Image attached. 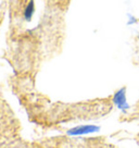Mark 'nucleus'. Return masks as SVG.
<instances>
[{
	"instance_id": "f257e3e1",
	"label": "nucleus",
	"mask_w": 139,
	"mask_h": 148,
	"mask_svg": "<svg viewBox=\"0 0 139 148\" xmlns=\"http://www.w3.org/2000/svg\"><path fill=\"white\" fill-rule=\"evenodd\" d=\"M100 131V126L95 124H84V125H77L72 129H70L66 134L69 136H85V135L93 134Z\"/></svg>"
},
{
	"instance_id": "f03ea898",
	"label": "nucleus",
	"mask_w": 139,
	"mask_h": 148,
	"mask_svg": "<svg viewBox=\"0 0 139 148\" xmlns=\"http://www.w3.org/2000/svg\"><path fill=\"white\" fill-rule=\"evenodd\" d=\"M112 101L113 105L119 109V110L126 112L130 108L129 103L127 101V97H126V87H121L117 89L113 97H112Z\"/></svg>"
},
{
	"instance_id": "7ed1b4c3",
	"label": "nucleus",
	"mask_w": 139,
	"mask_h": 148,
	"mask_svg": "<svg viewBox=\"0 0 139 148\" xmlns=\"http://www.w3.org/2000/svg\"><path fill=\"white\" fill-rule=\"evenodd\" d=\"M34 13H35V2H34V0H31V1H28V3L25 7V10H24V18H25V21L31 22L33 16H34Z\"/></svg>"
},
{
	"instance_id": "20e7f679",
	"label": "nucleus",
	"mask_w": 139,
	"mask_h": 148,
	"mask_svg": "<svg viewBox=\"0 0 139 148\" xmlns=\"http://www.w3.org/2000/svg\"><path fill=\"white\" fill-rule=\"evenodd\" d=\"M128 24H133V23H136V18H134V16H130V18L128 20V22H127Z\"/></svg>"
},
{
	"instance_id": "39448f33",
	"label": "nucleus",
	"mask_w": 139,
	"mask_h": 148,
	"mask_svg": "<svg viewBox=\"0 0 139 148\" xmlns=\"http://www.w3.org/2000/svg\"><path fill=\"white\" fill-rule=\"evenodd\" d=\"M138 38H139V36H138Z\"/></svg>"
}]
</instances>
